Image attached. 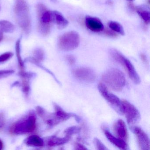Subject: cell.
<instances>
[{
    "label": "cell",
    "instance_id": "13",
    "mask_svg": "<svg viewBox=\"0 0 150 150\" xmlns=\"http://www.w3.org/2000/svg\"><path fill=\"white\" fill-rule=\"evenodd\" d=\"M53 106H54V109H55L54 115L59 123L66 121L67 120L71 117H75L76 119H77V121H79V118L76 115L72 114V113H67V112L64 111L63 109L57 104L54 103Z\"/></svg>",
    "mask_w": 150,
    "mask_h": 150
},
{
    "label": "cell",
    "instance_id": "10",
    "mask_svg": "<svg viewBox=\"0 0 150 150\" xmlns=\"http://www.w3.org/2000/svg\"><path fill=\"white\" fill-rule=\"evenodd\" d=\"M133 131L137 137L140 149L142 150H150V140L147 134L139 127L133 128Z\"/></svg>",
    "mask_w": 150,
    "mask_h": 150
},
{
    "label": "cell",
    "instance_id": "19",
    "mask_svg": "<svg viewBox=\"0 0 150 150\" xmlns=\"http://www.w3.org/2000/svg\"><path fill=\"white\" fill-rule=\"evenodd\" d=\"M45 54L43 51L41 49H37L34 52V57L27 59L28 61L34 63L35 64L39 63L44 59Z\"/></svg>",
    "mask_w": 150,
    "mask_h": 150
},
{
    "label": "cell",
    "instance_id": "33",
    "mask_svg": "<svg viewBox=\"0 0 150 150\" xmlns=\"http://www.w3.org/2000/svg\"><path fill=\"white\" fill-rule=\"evenodd\" d=\"M140 58L144 63L145 64H147L148 63V60H147V58L146 56L144 53H141L140 55Z\"/></svg>",
    "mask_w": 150,
    "mask_h": 150
},
{
    "label": "cell",
    "instance_id": "36",
    "mask_svg": "<svg viewBox=\"0 0 150 150\" xmlns=\"http://www.w3.org/2000/svg\"><path fill=\"white\" fill-rule=\"evenodd\" d=\"M3 38V36H0V42L2 41Z\"/></svg>",
    "mask_w": 150,
    "mask_h": 150
},
{
    "label": "cell",
    "instance_id": "38",
    "mask_svg": "<svg viewBox=\"0 0 150 150\" xmlns=\"http://www.w3.org/2000/svg\"><path fill=\"white\" fill-rule=\"evenodd\" d=\"M0 9H1V7H0Z\"/></svg>",
    "mask_w": 150,
    "mask_h": 150
},
{
    "label": "cell",
    "instance_id": "20",
    "mask_svg": "<svg viewBox=\"0 0 150 150\" xmlns=\"http://www.w3.org/2000/svg\"><path fill=\"white\" fill-rule=\"evenodd\" d=\"M0 30L3 33H12L14 30V26L8 21H1Z\"/></svg>",
    "mask_w": 150,
    "mask_h": 150
},
{
    "label": "cell",
    "instance_id": "35",
    "mask_svg": "<svg viewBox=\"0 0 150 150\" xmlns=\"http://www.w3.org/2000/svg\"><path fill=\"white\" fill-rule=\"evenodd\" d=\"M3 147V144L2 143V141L1 140H0V150H2V148Z\"/></svg>",
    "mask_w": 150,
    "mask_h": 150
},
{
    "label": "cell",
    "instance_id": "16",
    "mask_svg": "<svg viewBox=\"0 0 150 150\" xmlns=\"http://www.w3.org/2000/svg\"><path fill=\"white\" fill-rule=\"evenodd\" d=\"M105 134L108 139L119 149L122 150H126L128 149V146L125 141L114 137L108 131H105Z\"/></svg>",
    "mask_w": 150,
    "mask_h": 150
},
{
    "label": "cell",
    "instance_id": "21",
    "mask_svg": "<svg viewBox=\"0 0 150 150\" xmlns=\"http://www.w3.org/2000/svg\"><path fill=\"white\" fill-rule=\"evenodd\" d=\"M21 39L20 38L16 42V57H17L18 64H19L20 71H23L24 70V62L23 61L21 56Z\"/></svg>",
    "mask_w": 150,
    "mask_h": 150
},
{
    "label": "cell",
    "instance_id": "22",
    "mask_svg": "<svg viewBox=\"0 0 150 150\" xmlns=\"http://www.w3.org/2000/svg\"><path fill=\"white\" fill-rule=\"evenodd\" d=\"M136 11L146 24H148L150 23V13L149 11H147L140 6L137 7Z\"/></svg>",
    "mask_w": 150,
    "mask_h": 150
},
{
    "label": "cell",
    "instance_id": "27",
    "mask_svg": "<svg viewBox=\"0 0 150 150\" xmlns=\"http://www.w3.org/2000/svg\"><path fill=\"white\" fill-rule=\"evenodd\" d=\"M104 35H107V36L109 37L110 38H115L117 37V34L116 33L114 32V31L110 29V28L108 29L106 28L104 30V32H103Z\"/></svg>",
    "mask_w": 150,
    "mask_h": 150
},
{
    "label": "cell",
    "instance_id": "26",
    "mask_svg": "<svg viewBox=\"0 0 150 150\" xmlns=\"http://www.w3.org/2000/svg\"><path fill=\"white\" fill-rule=\"evenodd\" d=\"M96 148L99 150H108V148L105 146L97 138H95L94 140Z\"/></svg>",
    "mask_w": 150,
    "mask_h": 150
},
{
    "label": "cell",
    "instance_id": "9",
    "mask_svg": "<svg viewBox=\"0 0 150 150\" xmlns=\"http://www.w3.org/2000/svg\"><path fill=\"white\" fill-rule=\"evenodd\" d=\"M75 78L79 80L87 82H92L95 80L96 75L93 71L87 67H80L73 72Z\"/></svg>",
    "mask_w": 150,
    "mask_h": 150
},
{
    "label": "cell",
    "instance_id": "29",
    "mask_svg": "<svg viewBox=\"0 0 150 150\" xmlns=\"http://www.w3.org/2000/svg\"><path fill=\"white\" fill-rule=\"evenodd\" d=\"M66 59L70 65H73L75 64V59L72 55H68L67 56Z\"/></svg>",
    "mask_w": 150,
    "mask_h": 150
},
{
    "label": "cell",
    "instance_id": "25",
    "mask_svg": "<svg viewBox=\"0 0 150 150\" xmlns=\"http://www.w3.org/2000/svg\"><path fill=\"white\" fill-rule=\"evenodd\" d=\"M13 56V53L11 52H7L0 55V63L5 62L10 59Z\"/></svg>",
    "mask_w": 150,
    "mask_h": 150
},
{
    "label": "cell",
    "instance_id": "31",
    "mask_svg": "<svg viewBox=\"0 0 150 150\" xmlns=\"http://www.w3.org/2000/svg\"><path fill=\"white\" fill-rule=\"evenodd\" d=\"M75 150H87V148H86L84 146L79 143H76L74 146Z\"/></svg>",
    "mask_w": 150,
    "mask_h": 150
},
{
    "label": "cell",
    "instance_id": "3",
    "mask_svg": "<svg viewBox=\"0 0 150 150\" xmlns=\"http://www.w3.org/2000/svg\"><path fill=\"white\" fill-rule=\"evenodd\" d=\"M102 80L106 86L115 91L122 90L125 84L124 75L117 69L107 71L103 75Z\"/></svg>",
    "mask_w": 150,
    "mask_h": 150
},
{
    "label": "cell",
    "instance_id": "37",
    "mask_svg": "<svg viewBox=\"0 0 150 150\" xmlns=\"http://www.w3.org/2000/svg\"><path fill=\"white\" fill-rule=\"evenodd\" d=\"M129 2H132V1H134L135 0H127Z\"/></svg>",
    "mask_w": 150,
    "mask_h": 150
},
{
    "label": "cell",
    "instance_id": "8",
    "mask_svg": "<svg viewBox=\"0 0 150 150\" xmlns=\"http://www.w3.org/2000/svg\"><path fill=\"white\" fill-rule=\"evenodd\" d=\"M123 114L125 115L128 124L132 126L137 122L140 119V115L139 110L132 104L127 100L122 101Z\"/></svg>",
    "mask_w": 150,
    "mask_h": 150
},
{
    "label": "cell",
    "instance_id": "1",
    "mask_svg": "<svg viewBox=\"0 0 150 150\" xmlns=\"http://www.w3.org/2000/svg\"><path fill=\"white\" fill-rule=\"evenodd\" d=\"M14 13L16 22L20 28L25 33H29L31 19L29 8L25 0H16Z\"/></svg>",
    "mask_w": 150,
    "mask_h": 150
},
{
    "label": "cell",
    "instance_id": "32",
    "mask_svg": "<svg viewBox=\"0 0 150 150\" xmlns=\"http://www.w3.org/2000/svg\"><path fill=\"white\" fill-rule=\"evenodd\" d=\"M128 7L130 8L131 11H136L137 9V6H135L132 2H129L128 3Z\"/></svg>",
    "mask_w": 150,
    "mask_h": 150
},
{
    "label": "cell",
    "instance_id": "6",
    "mask_svg": "<svg viewBox=\"0 0 150 150\" xmlns=\"http://www.w3.org/2000/svg\"><path fill=\"white\" fill-rule=\"evenodd\" d=\"M79 35L76 31H68L63 34L59 38V47L64 51L74 50L79 46Z\"/></svg>",
    "mask_w": 150,
    "mask_h": 150
},
{
    "label": "cell",
    "instance_id": "23",
    "mask_svg": "<svg viewBox=\"0 0 150 150\" xmlns=\"http://www.w3.org/2000/svg\"><path fill=\"white\" fill-rule=\"evenodd\" d=\"M109 28L112 30L114 32L120 34L121 35H124L125 31L123 28L121 24L117 22L110 21L108 23Z\"/></svg>",
    "mask_w": 150,
    "mask_h": 150
},
{
    "label": "cell",
    "instance_id": "18",
    "mask_svg": "<svg viewBox=\"0 0 150 150\" xmlns=\"http://www.w3.org/2000/svg\"><path fill=\"white\" fill-rule=\"evenodd\" d=\"M26 144L30 146L42 147L44 144V141L39 136L34 135L30 136L26 139Z\"/></svg>",
    "mask_w": 150,
    "mask_h": 150
},
{
    "label": "cell",
    "instance_id": "7",
    "mask_svg": "<svg viewBox=\"0 0 150 150\" xmlns=\"http://www.w3.org/2000/svg\"><path fill=\"white\" fill-rule=\"evenodd\" d=\"M98 89L101 95L103 98L115 109L117 112L120 114H123L122 102L120 99L115 95L110 93L107 89V87L104 84L100 83L98 86Z\"/></svg>",
    "mask_w": 150,
    "mask_h": 150
},
{
    "label": "cell",
    "instance_id": "17",
    "mask_svg": "<svg viewBox=\"0 0 150 150\" xmlns=\"http://www.w3.org/2000/svg\"><path fill=\"white\" fill-rule=\"evenodd\" d=\"M70 137L66 136L63 138L57 137L56 136L50 137L47 140V145L50 146L61 145L67 143L70 140Z\"/></svg>",
    "mask_w": 150,
    "mask_h": 150
},
{
    "label": "cell",
    "instance_id": "34",
    "mask_svg": "<svg viewBox=\"0 0 150 150\" xmlns=\"http://www.w3.org/2000/svg\"><path fill=\"white\" fill-rule=\"evenodd\" d=\"M107 3L108 5H112L113 4V1L111 0H108L107 1Z\"/></svg>",
    "mask_w": 150,
    "mask_h": 150
},
{
    "label": "cell",
    "instance_id": "5",
    "mask_svg": "<svg viewBox=\"0 0 150 150\" xmlns=\"http://www.w3.org/2000/svg\"><path fill=\"white\" fill-rule=\"evenodd\" d=\"M110 54L115 60L124 67L131 80L135 84H139L140 82V77L130 61L116 50H111Z\"/></svg>",
    "mask_w": 150,
    "mask_h": 150
},
{
    "label": "cell",
    "instance_id": "24",
    "mask_svg": "<svg viewBox=\"0 0 150 150\" xmlns=\"http://www.w3.org/2000/svg\"><path fill=\"white\" fill-rule=\"evenodd\" d=\"M80 130L81 129L79 127L77 126H72L67 129L65 130L64 133L66 136L70 137L73 134L79 133L80 131Z\"/></svg>",
    "mask_w": 150,
    "mask_h": 150
},
{
    "label": "cell",
    "instance_id": "30",
    "mask_svg": "<svg viewBox=\"0 0 150 150\" xmlns=\"http://www.w3.org/2000/svg\"><path fill=\"white\" fill-rule=\"evenodd\" d=\"M5 117L4 114L0 113V129H3L5 125Z\"/></svg>",
    "mask_w": 150,
    "mask_h": 150
},
{
    "label": "cell",
    "instance_id": "4",
    "mask_svg": "<svg viewBox=\"0 0 150 150\" xmlns=\"http://www.w3.org/2000/svg\"><path fill=\"white\" fill-rule=\"evenodd\" d=\"M38 18V29L40 33L44 36L50 32L52 23H53V11L48 10L42 4L37 6Z\"/></svg>",
    "mask_w": 150,
    "mask_h": 150
},
{
    "label": "cell",
    "instance_id": "14",
    "mask_svg": "<svg viewBox=\"0 0 150 150\" xmlns=\"http://www.w3.org/2000/svg\"><path fill=\"white\" fill-rule=\"evenodd\" d=\"M19 74L22 78V88L23 91L25 94L28 95L30 90V79L32 78L34 74L27 72L25 71V70H23L20 71Z\"/></svg>",
    "mask_w": 150,
    "mask_h": 150
},
{
    "label": "cell",
    "instance_id": "12",
    "mask_svg": "<svg viewBox=\"0 0 150 150\" xmlns=\"http://www.w3.org/2000/svg\"><path fill=\"white\" fill-rule=\"evenodd\" d=\"M114 131L116 136L120 139L126 141L128 139V134L127 128L124 122L119 119L114 125Z\"/></svg>",
    "mask_w": 150,
    "mask_h": 150
},
{
    "label": "cell",
    "instance_id": "28",
    "mask_svg": "<svg viewBox=\"0 0 150 150\" xmlns=\"http://www.w3.org/2000/svg\"><path fill=\"white\" fill-rule=\"evenodd\" d=\"M14 72L13 70H1L0 71V78L10 75Z\"/></svg>",
    "mask_w": 150,
    "mask_h": 150
},
{
    "label": "cell",
    "instance_id": "15",
    "mask_svg": "<svg viewBox=\"0 0 150 150\" xmlns=\"http://www.w3.org/2000/svg\"><path fill=\"white\" fill-rule=\"evenodd\" d=\"M53 23H56L59 29H63L68 26V21L58 11H53Z\"/></svg>",
    "mask_w": 150,
    "mask_h": 150
},
{
    "label": "cell",
    "instance_id": "11",
    "mask_svg": "<svg viewBox=\"0 0 150 150\" xmlns=\"http://www.w3.org/2000/svg\"><path fill=\"white\" fill-rule=\"evenodd\" d=\"M85 23L87 28L93 32H101L104 30L102 23L96 17L87 16L85 19Z\"/></svg>",
    "mask_w": 150,
    "mask_h": 150
},
{
    "label": "cell",
    "instance_id": "2",
    "mask_svg": "<svg viewBox=\"0 0 150 150\" xmlns=\"http://www.w3.org/2000/svg\"><path fill=\"white\" fill-rule=\"evenodd\" d=\"M36 127V117L33 112H30L27 115L13 124L11 126L10 132L16 135L27 134L34 131Z\"/></svg>",
    "mask_w": 150,
    "mask_h": 150
}]
</instances>
